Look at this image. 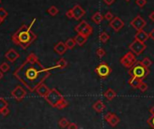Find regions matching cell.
Instances as JSON below:
<instances>
[{
  "mask_svg": "<svg viewBox=\"0 0 154 129\" xmlns=\"http://www.w3.org/2000/svg\"><path fill=\"white\" fill-rule=\"evenodd\" d=\"M56 69L44 67L35 53H30L25 61L17 69L15 76L27 87L30 91H34L36 88L46 80L51 74V70Z\"/></svg>",
  "mask_w": 154,
  "mask_h": 129,
  "instance_id": "6da1fadb",
  "label": "cell"
},
{
  "mask_svg": "<svg viewBox=\"0 0 154 129\" xmlns=\"http://www.w3.org/2000/svg\"><path fill=\"white\" fill-rule=\"evenodd\" d=\"M35 19L32 21L30 25L23 24L16 33L12 35L11 39L17 46H20L22 49H27L33 43L37 38V35L31 30L32 25L35 24Z\"/></svg>",
  "mask_w": 154,
  "mask_h": 129,
  "instance_id": "7a4b0ae2",
  "label": "cell"
},
{
  "mask_svg": "<svg viewBox=\"0 0 154 129\" xmlns=\"http://www.w3.org/2000/svg\"><path fill=\"white\" fill-rule=\"evenodd\" d=\"M44 99L51 106L57 109H63L68 106V101L56 88L50 89L48 95Z\"/></svg>",
  "mask_w": 154,
  "mask_h": 129,
  "instance_id": "3957f363",
  "label": "cell"
},
{
  "mask_svg": "<svg viewBox=\"0 0 154 129\" xmlns=\"http://www.w3.org/2000/svg\"><path fill=\"white\" fill-rule=\"evenodd\" d=\"M150 72H151L150 69L143 66L142 62L138 61L134 63V65L132 67L130 68L129 72H128V73H129L131 77H137V78L140 80H144L150 74Z\"/></svg>",
  "mask_w": 154,
  "mask_h": 129,
  "instance_id": "277c9868",
  "label": "cell"
},
{
  "mask_svg": "<svg viewBox=\"0 0 154 129\" xmlns=\"http://www.w3.org/2000/svg\"><path fill=\"white\" fill-rule=\"evenodd\" d=\"M95 72L101 79H106L112 73V68L106 62L102 61L95 68Z\"/></svg>",
  "mask_w": 154,
  "mask_h": 129,
  "instance_id": "5b68a950",
  "label": "cell"
},
{
  "mask_svg": "<svg viewBox=\"0 0 154 129\" xmlns=\"http://www.w3.org/2000/svg\"><path fill=\"white\" fill-rule=\"evenodd\" d=\"M121 64L125 68L130 69L131 67H132L134 65V63L137 61L136 56L134 54L132 51H128V53L121 58Z\"/></svg>",
  "mask_w": 154,
  "mask_h": 129,
  "instance_id": "8992f818",
  "label": "cell"
},
{
  "mask_svg": "<svg viewBox=\"0 0 154 129\" xmlns=\"http://www.w3.org/2000/svg\"><path fill=\"white\" fill-rule=\"evenodd\" d=\"M129 49L135 55H140L142 53H143V51L147 49V45L146 43L142 42H140L138 40L134 39V41L132 43H130Z\"/></svg>",
  "mask_w": 154,
  "mask_h": 129,
  "instance_id": "52a82bcc",
  "label": "cell"
},
{
  "mask_svg": "<svg viewBox=\"0 0 154 129\" xmlns=\"http://www.w3.org/2000/svg\"><path fill=\"white\" fill-rule=\"evenodd\" d=\"M146 24H147V22L140 16H135L131 22V25L136 31L143 30V28L146 26Z\"/></svg>",
  "mask_w": 154,
  "mask_h": 129,
  "instance_id": "ba28073f",
  "label": "cell"
},
{
  "mask_svg": "<svg viewBox=\"0 0 154 129\" xmlns=\"http://www.w3.org/2000/svg\"><path fill=\"white\" fill-rule=\"evenodd\" d=\"M25 95H27V91L21 86H16V88L11 92V96L18 101H21L25 97Z\"/></svg>",
  "mask_w": 154,
  "mask_h": 129,
  "instance_id": "9c48e42d",
  "label": "cell"
},
{
  "mask_svg": "<svg viewBox=\"0 0 154 129\" xmlns=\"http://www.w3.org/2000/svg\"><path fill=\"white\" fill-rule=\"evenodd\" d=\"M110 27L113 29L114 32H119L121 28L124 26V22L118 16H114V18L109 24Z\"/></svg>",
  "mask_w": 154,
  "mask_h": 129,
  "instance_id": "30bf717a",
  "label": "cell"
},
{
  "mask_svg": "<svg viewBox=\"0 0 154 129\" xmlns=\"http://www.w3.org/2000/svg\"><path fill=\"white\" fill-rule=\"evenodd\" d=\"M104 119L107 121V123L112 127L116 126L120 123V118L117 117V115H115L113 113H107L104 115Z\"/></svg>",
  "mask_w": 154,
  "mask_h": 129,
  "instance_id": "8fae6325",
  "label": "cell"
},
{
  "mask_svg": "<svg viewBox=\"0 0 154 129\" xmlns=\"http://www.w3.org/2000/svg\"><path fill=\"white\" fill-rule=\"evenodd\" d=\"M72 10L74 14V19H75V20H80V19L84 16L85 15V10L83 9L80 5H74Z\"/></svg>",
  "mask_w": 154,
  "mask_h": 129,
  "instance_id": "7c38bea8",
  "label": "cell"
},
{
  "mask_svg": "<svg viewBox=\"0 0 154 129\" xmlns=\"http://www.w3.org/2000/svg\"><path fill=\"white\" fill-rule=\"evenodd\" d=\"M5 57L6 58V60H7L8 61L10 62H15L19 57H20V55H19V53H17V51L14 49H10L8 50L7 51H6V53L5 54Z\"/></svg>",
  "mask_w": 154,
  "mask_h": 129,
  "instance_id": "4fadbf2b",
  "label": "cell"
},
{
  "mask_svg": "<svg viewBox=\"0 0 154 129\" xmlns=\"http://www.w3.org/2000/svg\"><path fill=\"white\" fill-rule=\"evenodd\" d=\"M54 51H55L57 54L63 55V54L66 53V51H67V47H66V45H65V43H63V42L57 43L55 45Z\"/></svg>",
  "mask_w": 154,
  "mask_h": 129,
  "instance_id": "5bb4252c",
  "label": "cell"
},
{
  "mask_svg": "<svg viewBox=\"0 0 154 129\" xmlns=\"http://www.w3.org/2000/svg\"><path fill=\"white\" fill-rule=\"evenodd\" d=\"M36 93L39 95L40 97H43V98H46V97L48 95L49 91H50V88L46 85L44 84V83H42V84H40L39 86H38L35 89Z\"/></svg>",
  "mask_w": 154,
  "mask_h": 129,
  "instance_id": "9a60e30c",
  "label": "cell"
},
{
  "mask_svg": "<svg viewBox=\"0 0 154 129\" xmlns=\"http://www.w3.org/2000/svg\"><path fill=\"white\" fill-rule=\"evenodd\" d=\"M135 40H138L140 42H142V43H145L148 39H150V35L148 33H146L145 31L143 30H140V31H137V33L135 34Z\"/></svg>",
  "mask_w": 154,
  "mask_h": 129,
  "instance_id": "2e32d148",
  "label": "cell"
},
{
  "mask_svg": "<svg viewBox=\"0 0 154 129\" xmlns=\"http://www.w3.org/2000/svg\"><path fill=\"white\" fill-rule=\"evenodd\" d=\"M93 110L97 113H102L105 109V105L102 100H97L93 105Z\"/></svg>",
  "mask_w": 154,
  "mask_h": 129,
  "instance_id": "e0dca14e",
  "label": "cell"
},
{
  "mask_svg": "<svg viewBox=\"0 0 154 129\" xmlns=\"http://www.w3.org/2000/svg\"><path fill=\"white\" fill-rule=\"evenodd\" d=\"M104 19V16L102 15V13L101 12H95L94 14L93 15V16H92V20H93V22L95 24H100L102 22V20Z\"/></svg>",
  "mask_w": 154,
  "mask_h": 129,
  "instance_id": "ac0fdd59",
  "label": "cell"
},
{
  "mask_svg": "<svg viewBox=\"0 0 154 129\" xmlns=\"http://www.w3.org/2000/svg\"><path fill=\"white\" fill-rule=\"evenodd\" d=\"M142 81V80L137 78V77H131V79L129 80L128 83H129V85L131 87H132L133 88H139V86Z\"/></svg>",
  "mask_w": 154,
  "mask_h": 129,
  "instance_id": "d6986e66",
  "label": "cell"
},
{
  "mask_svg": "<svg viewBox=\"0 0 154 129\" xmlns=\"http://www.w3.org/2000/svg\"><path fill=\"white\" fill-rule=\"evenodd\" d=\"M79 34H82V35H83V36H85V37H89L90 35H91L92 34H93V27L90 25L89 24H87L85 26H84V28H83L80 33H78Z\"/></svg>",
  "mask_w": 154,
  "mask_h": 129,
  "instance_id": "ffe728a7",
  "label": "cell"
},
{
  "mask_svg": "<svg viewBox=\"0 0 154 129\" xmlns=\"http://www.w3.org/2000/svg\"><path fill=\"white\" fill-rule=\"evenodd\" d=\"M116 92H115L114 91V90L112 89V88H109L107 90H106V91L104 93V96L105 97V98L108 99V100H112L114 98H115V97H116Z\"/></svg>",
  "mask_w": 154,
  "mask_h": 129,
  "instance_id": "44dd1931",
  "label": "cell"
},
{
  "mask_svg": "<svg viewBox=\"0 0 154 129\" xmlns=\"http://www.w3.org/2000/svg\"><path fill=\"white\" fill-rule=\"evenodd\" d=\"M74 40H75L77 45H79V46H82V45L86 43V41H87V37L83 36V35H82V34H77V35L74 37Z\"/></svg>",
  "mask_w": 154,
  "mask_h": 129,
  "instance_id": "7402d4cb",
  "label": "cell"
},
{
  "mask_svg": "<svg viewBox=\"0 0 154 129\" xmlns=\"http://www.w3.org/2000/svg\"><path fill=\"white\" fill-rule=\"evenodd\" d=\"M109 39H110V35H109L106 32H102L99 35V41L102 43H106Z\"/></svg>",
  "mask_w": 154,
  "mask_h": 129,
  "instance_id": "603a6c76",
  "label": "cell"
},
{
  "mask_svg": "<svg viewBox=\"0 0 154 129\" xmlns=\"http://www.w3.org/2000/svg\"><path fill=\"white\" fill-rule=\"evenodd\" d=\"M67 64H68V63H67L66 60H65V59H63V58H61V59L56 62L55 67H56V69H60V70H62V69L66 68Z\"/></svg>",
  "mask_w": 154,
  "mask_h": 129,
  "instance_id": "cb8c5ba5",
  "label": "cell"
},
{
  "mask_svg": "<svg viewBox=\"0 0 154 129\" xmlns=\"http://www.w3.org/2000/svg\"><path fill=\"white\" fill-rule=\"evenodd\" d=\"M65 45H66L67 49H70V50L74 49L76 45V42L74 40V38H69V39H67L65 42Z\"/></svg>",
  "mask_w": 154,
  "mask_h": 129,
  "instance_id": "d4e9b609",
  "label": "cell"
},
{
  "mask_svg": "<svg viewBox=\"0 0 154 129\" xmlns=\"http://www.w3.org/2000/svg\"><path fill=\"white\" fill-rule=\"evenodd\" d=\"M47 13L52 16H55L59 13V9L56 7L55 5H51L50 7L47 9Z\"/></svg>",
  "mask_w": 154,
  "mask_h": 129,
  "instance_id": "484cf974",
  "label": "cell"
},
{
  "mask_svg": "<svg viewBox=\"0 0 154 129\" xmlns=\"http://www.w3.org/2000/svg\"><path fill=\"white\" fill-rule=\"evenodd\" d=\"M87 24H88V23H87L85 20H82V21H81V23H79V24H77L76 26L74 27V31L76 32L77 34L80 33V32H81L83 28H84V26H85V25H86Z\"/></svg>",
  "mask_w": 154,
  "mask_h": 129,
  "instance_id": "4316f807",
  "label": "cell"
},
{
  "mask_svg": "<svg viewBox=\"0 0 154 129\" xmlns=\"http://www.w3.org/2000/svg\"><path fill=\"white\" fill-rule=\"evenodd\" d=\"M140 62H142V65L145 66L146 68H150L152 65V61L149 57H145L142 61H140Z\"/></svg>",
  "mask_w": 154,
  "mask_h": 129,
  "instance_id": "83f0119b",
  "label": "cell"
},
{
  "mask_svg": "<svg viewBox=\"0 0 154 129\" xmlns=\"http://www.w3.org/2000/svg\"><path fill=\"white\" fill-rule=\"evenodd\" d=\"M69 124H70V122H69V121H68V119H66L65 118H62V119L58 122V125H59V126H60V127H62V128L68 127Z\"/></svg>",
  "mask_w": 154,
  "mask_h": 129,
  "instance_id": "f1b7e54d",
  "label": "cell"
},
{
  "mask_svg": "<svg viewBox=\"0 0 154 129\" xmlns=\"http://www.w3.org/2000/svg\"><path fill=\"white\" fill-rule=\"evenodd\" d=\"M9 69H10L9 64L6 62H3L1 65H0V70H1L2 72H7Z\"/></svg>",
  "mask_w": 154,
  "mask_h": 129,
  "instance_id": "f546056e",
  "label": "cell"
},
{
  "mask_svg": "<svg viewBox=\"0 0 154 129\" xmlns=\"http://www.w3.org/2000/svg\"><path fill=\"white\" fill-rule=\"evenodd\" d=\"M96 55H97L100 59L102 57H104L106 55V51L104 49H102V48H98L97 50H96Z\"/></svg>",
  "mask_w": 154,
  "mask_h": 129,
  "instance_id": "4dcf8cb0",
  "label": "cell"
},
{
  "mask_svg": "<svg viewBox=\"0 0 154 129\" xmlns=\"http://www.w3.org/2000/svg\"><path fill=\"white\" fill-rule=\"evenodd\" d=\"M139 89L142 92H145L146 90L148 89V84H147V83L144 82V81H142V82H140V86H139Z\"/></svg>",
  "mask_w": 154,
  "mask_h": 129,
  "instance_id": "1f68e13d",
  "label": "cell"
},
{
  "mask_svg": "<svg viewBox=\"0 0 154 129\" xmlns=\"http://www.w3.org/2000/svg\"><path fill=\"white\" fill-rule=\"evenodd\" d=\"M8 16V13L6 10H5L4 8H0V17H1L3 20H5V19Z\"/></svg>",
  "mask_w": 154,
  "mask_h": 129,
  "instance_id": "d6a6232c",
  "label": "cell"
},
{
  "mask_svg": "<svg viewBox=\"0 0 154 129\" xmlns=\"http://www.w3.org/2000/svg\"><path fill=\"white\" fill-rule=\"evenodd\" d=\"M113 18H114V16L112 15V12H107L106 14L104 15V19H106V20L109 21V22H111Z\"/></svg>",
  "mask_w": 154,
  "mask_h": 129,
  "instance_id": "836d02e7",
  "label": "cell"
},
{
  "mask_svg": "<svg viewBox=\"0 0 154 129\" xmlns=\"http://www.w3.org/2000/svg\"><path fill=\"white\" fill-rule=\"evenodd\" d=\"M5 107H7V102H6V100L5 99L0 98V110L5 108Z\"/></svg>",
  "mask_w": 154,
  "mask_h": 129,
  "instance_id": "e575fe53",
  "label": "cell"
},
{
  "mask_svg": "<svg viewBox=\"0 0 154 129\" xmlns=\"http://www.w3.org/2000/svg\"><path fill=\"white\" fill-rule=\"evenodd\" d=\"M147 123H148V125L152 129H154V115H151V117L149 118V119L147 120Z\"/></svg>",
  "mask_w": 154,
  "mask_h": 129,
  "instance_id": "d590c367",
  "label": "cell"
},
{
  "mask_svg": "<svg viewBox=\"0 0 154 129\" xmlns=\"http://www.w3.org/2000/svg\"><path fill=\"white\" fill-rule=\"evenodd\" d=\"M135 3L139 7H143V6L147 4V0H136Z\"/></svg>",
  "mask_w": 154,
  "mask_h": 129,
  "instance_id": "8d00e7d4",
  "label": "cell"
},
{
  "mask_svg": "<svg viewBox=\"0 0 154 129\" xmlns=\"http://www.w3.org/2000/svg\"><path fill=\"white\" fill-rule=\"evenodd\" d=\"M0 114H1L2 115H4V117L7 115L9 114V109L7 108V107H5V108L1 109V110H0Z\"/></svg>",
  "mask_w": 154,
  "mask_h": 129,
  "instance_id": "74e56055",
  "label": "cell"
},
{
  "mask_svg": "<svg viewBox=\"0 0 154 129\" xmlns=\"http://www.w3.org/2000/svg\"><path fill=\"white\" fill-rule=\"evenodd\" d=\"M65 16L69 19H73L74 18V14H73V10L72 8L71 9H69L68 11H66L65 13Z\"/></svg>",
  "mask_w": 154,
  "mask_h": 129,
  "instance_id": "f35d334b",
  "label": "cell"
},
{
  "mask_svg": "<svg viewBox=\"0 0 154 129\" xmlns=\"http://www.w3.org/2000/svg\"><path fill=\"white\" fill-rule=\"evenodd\" d=\"M67 128L68 129H78V126H77L75 123H70Z\"/></svg>",
  "mask_w": 154,
  "mask_h": 129,
  "instance_id": "ab89813d",
  "label": "cell"
},
{
  "mask_svg": "<svg viewBox=\"0 0 154 129\" xmlns=\"http://www.w3.org/2000/svg\"><path fill=\"white\" fill-rule=\"evenodd\" d=\"M104 2L107 5H112L115 2V0H104Z\"/></svg>",
  "mask_w": 154,
  "mask_h": 129,
  "instance_id": "60d3db41",
  "label": "cell"
},
{
  "mask_svg": "<svg viewBox=\"0 0 154 129\" xmlns=\"http://www.w3.org/2000/svg\"><path fill=\"white\" fill-rule=\"evenodd\" d=\"M149 18H150V20H151V22H153V23H154V11H153V12H151V14L149 15Z\"/></svg>",
  "mask_w": 154,
  "mask_h": 129,
  "instance_id": "b9f144b4",
  "label": "cell"
},
{
  "mask_svg": "<svg viewBox=\"0 0 154 129\" xmlns=\"http://www.w3.org/2000/svg\"><path fill=\"white\" fill-rule=\"evenodd\" d=\"M149 35H150V38H151V39L154 41V29L151 31V33L149 34Z\"/></svg>",
  "mask_w": 154,
  "mask_h": 129,
  "instance_id": "7bdbcfd3",
  "label": "cell"
},
{
  "mask_svg": "<svg viewBox=\"0 0 154 129\" xmlns=\"http://www.w3.org/2000/svg\"><path fill=\"white\" fill-rule=\"evenodd\" d=\"M150 113H151V115H154V106L150 108Z\"/></svg>",
  "mask_w": 154,
  "mask_h": 129,
  "instance_id": "ee69618b",
  "label": "cell"
},
{
  "mask_svg": "<svg viewBox=\"0 0 154 129\" xmlns=\"http://www.w3.org/2000/svg\"><path fill=\"white\" fill-rule=\"evenodd\" d=\"M3 78V72H1V70H0V80H1Z\"/></svg>",
  "mask_w": 154,
  "mask_h": 129,
  "instance_id": "f6af8a7d",
  "label": "cell"
},
{
  "mask_svg": "<svg viewBox=\"0 0 154 129\" xmlns=\"http://www.w3.org/2000/svg\"><path fill=\"white\" fill-rule=\"evenodd\" d=\"M3 21H4V20H3V19H2L1 17H0V24H1L3 23Z\"/></svg>",
  "mask_w": 154,
  "mask_h": 129,
  "instance_id": "bcb514c9",
  "label": "cell"
},
{
  "mask_svg": "<svg viewBox=\"0 0 154 129\" xmlns=\"http://www.w3.org/2000/svg\"><path fill=\"white\" fill-rule=\"evenodd\" d=\"M125 1H126V2H130V1H131V0H125Z\"/></svg>",
  "mask_w": 154,
  "mask_h": 129,
  "instance_id": "7dc6e473",
  "label": "cell"
},
{
  "mask_svg": "<svg viewBox=\"0 0 154 129\" xmlns=\"http://www.w3.org/2000/svg\"><path fill=\"white\" fill-rule=\"evenodd\" d=\"M0 3H1V0H0Z\"/></svg>",
  "mask_w": 154,
  "mask_h": 129,
  "instance_id": "c3c4849f",
  "label": "cell"
}]
</instances>
